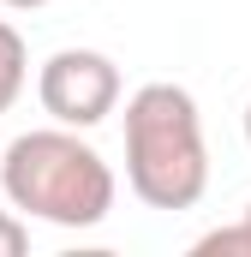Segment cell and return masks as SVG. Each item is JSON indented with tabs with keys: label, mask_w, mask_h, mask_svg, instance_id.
Masks as SVG:
<instances>
[{
	"label": "cell",
	"mask_w": 251,
	"mask_h": 257,
	"mask_svg": "<svg viewBox=\"0 0 251 257\" xmlns=\"http://www.w3.org/2000/svg\"><path fill=\"white\" fill-rule=\"evenodd\" d=\"M0 186L12 197V209H24L30 221L48 227H96L108 221L120 180L102 162L96 144H84L78 126H36L18 132L0 156Z\"/></svg>",
	"instance_id": "6da1fadb"
},
{
	"label": "cell",
	"mask_w": 251,
	"mask_h": 257,
	"mask_svg": "<svg viewBox=\"0 0 251 257\" xmlns=\"http://www.w3.org/2000/svg\"><path fill=\"white\" fill-rule=\"evenodd\" d=\"M126 186L150 209H191L209 192L203 114L180 84H144L126 102Z\"/></svg>",
	"instance_id": "7a4b0ae2"
},
{
	"label": "cell",
	"mask_w": 251,
	"mask_h": 257,
	"mask_svg": "<svg viewBox=\"0 0 251 257\" xmlns=\"http://www.w3.org/2000/svg\"><path fill=\"white\" fill-rule=\"evenodd\" d=\"M36 102L54 126L90 132L120 108V66L102 48H60L36 72Z\"/></svg>",
	"instance_id": "3957f363"
},
{
	"label": "cell",
	"mask_w": 251,
	"mask_h": 257,
	"mask_svg": "<svg viewBox=\"0 0 251 257\" xmlns=\"http://www.w3.org/2000/svg\"><path fill=\"white\" fill-rule=\"evenodd\" d=\"M24 84H30V48H24L18 24L0 18V114H12V102L24 96Z\"/></svg>",
	"instance_id": "277c9868"
},
{
	"label": "cell",
	"mask_w": 251,
	"mask_h": 257,
	"mask_svg": "<svg viewBox=\"0 0 251 257\" xmlns=\"http://www.w3.org/2000/svg\"><path fill=\"white\" fill-rule=\"evenodd\" d=\"M191 251H197V257H215V251H245V257H251V227H245V221H239V227H215V233H203Z\"/></svg>",
	"instance_id": "5b68a950"
},
{
	"label": "cell",
	"mask_w": 251,
	"mask_h": 257,
	"mask_svg": "<svg viewBox=\"0 0 251 257\" xmlns=\"http://www.w3.org/2000/svg\"><path fill=\"white\" fill-rule=\"evenodd\" d=\"M24 245H30V227L12 209H0V257H24Z\"/></svg>",
	"instance_id": "8992f818"
},
{
	"label": "cell",
	"mask_w": 251,
	"mask_h": 257,
	"mask_svg": "<svg viewBox=\"0 0 251 257\" xmlns=\"http://www.w3.org/2000/svg\"><path fill=\"white\" fill-rule=\"evenodd\" d=\"M0 6H18V12H30V6H42V0H0Z\"/></svg>",
	"instance_id": "52a82bcc"
},
{
	"label": "cell",
	"mask_w": 251,
	"mask_h": 257,
	"mask_svg": "<svg viewBox=\"0 0 251 257\" xmlns=\"http://www.w3.org/2000/svg\"><path fill=\"white\" fill-rule=\"evenodd\" d=\"M245 144H251V102H245Z\"/></svg>",
	"instance_id": "ba28073f"
},
{
	"label": "cell",
	"mask_w": 251,
	"mask_h": 257,
	"mask_svg": "<svg viewBox=\"0 0 251 257\" xmlns=\"http://www.w3.org/2000/svg\"><path fill=\"white\" fill-rule=\"evenodd\" d=\"M239 221H245V227H251V203H245V215H239Z\"/></svg>",
	"instance_id": "9c48e42d"
}]
</instances>
